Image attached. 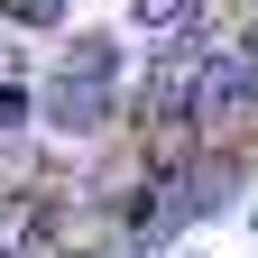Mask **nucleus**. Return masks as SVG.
<instances>
[{
  "label": "nucleus",
  "mask_w": 258,
  "mask_h": 258,
  "mask_svg": "<svg viewBox=\"0 0 258 258\" xmlns=\"http://www.w3.org/2000/svg\"><path fill=\"white\" fill-rule=\"evenodd\" d=\"M120 37L129 28H64V46L46 64V83H37V120L64 148H92V139H111L129 120V83L139 74L120 64Z\"/></svg>",
  "instance_id": "f257e3e1"
},
{
  "label": "nucleus",
  "mask_w": 258,
  "mask_h": 258,
  "mask_svg": "<svg viewBox=\"0 0 258 258\" xmlns=\"http://www.w3.org/2000/svg\"><path fill=\"white\" fill-rule=\"evenodd\" d=\"M129 129L139 139H157V129H203V46H166L157 64H139Z\"/></svg>",
  "instance_id": "f03ea898"
},
{
  "label": "nucleus",
  "mask_w": 258,
  "mask_h": 258,
  "mask_svg": "<svg viewBox=\"0 0 258 258\" xmlns=\"http://www.w3.org/2000/svg\"><path fill=\"white\" fill-rule=\"evenodd\" d=\"M212 19V0H120V28L129 37H157V46H194Z\"/></svg>",
  "instance_id": "7ed1b4c3"
},
{
  "label": "nucleus",
  "mask_w": 258,
  "mask_h": 258,
  "mask_svg": "<svg viewBox=\"0 0 258 258\" xmlns=\"http://www.w3.org/2000/svg\"><path fill=\"white\" fill-rule=\"evenodd\" d=\"M0 19H10L19 37H64V19H74V0H0Z\"/></svg>",
  "instance_id": "20e7f679"
}]
</instances>
